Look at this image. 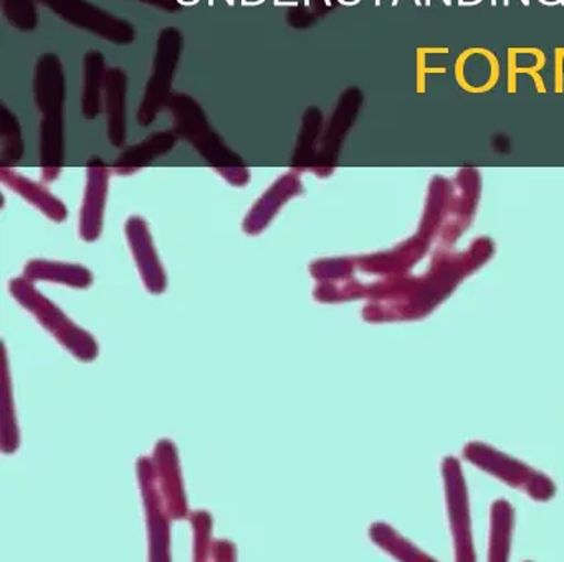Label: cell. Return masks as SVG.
<instances>
[{"mask_svg":"<svg viewBox=\"0 0 564 562\" xmlns=\"http://www.w3.org/2000/svg\"><path fill=\"white\" fill-rule=\"evenodd\" d=\"M41 3L67 22L90 30L101 39L115 43H131L137 36L134 26L127 20L118 19L87 0H41Z\"/></svg>","mask_w":564,"mask_h":562,"instance_id":"cell-1","label":"cell"},{"mask_svg":"<svg viewBox=\"0 0 564 562\" xmlns=\"http://www.w3.org/2000/svg\"><path fill=\"white\" fill-rule=\"evenodd\" d=\"M2 9L12 25L21 30H32L37 25L34 0H2Z\"/></svg>","mask_w":564,"mask_h":562,"instance_id":"cell-2","label":"cell"},{"mask_svg":"<svg viewBox=\"0 0 564 562\" xmlns=\"http://www.w3.org/2000/svg\"><path fill=\"white\" fill-rule=\"evenodd\" d=\"M141 2L151 3V6L163 7V9L167 10L177 9L176 0H141Z\"/></svg>","mask_w":564,"mask_h":562,"instance_id":"cell-3","label":"cell"}]
</instances>
